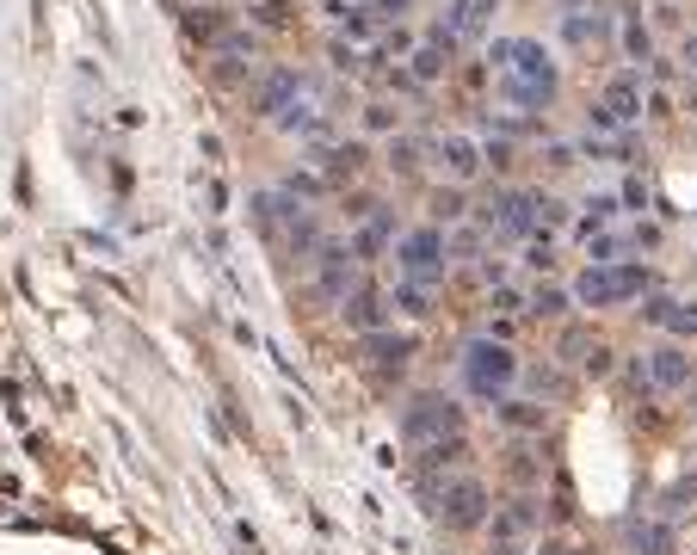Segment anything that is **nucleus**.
<instances>
[{"label":"nucleus","mask_w":697,"mask_h":555,"mask_svg":"<svg viewBox=\"0 0 697 555\" xmlns=\"http://www.w3.org/2000/svg\"><path fill=\"white\" fill-rule=\"evenodd\" d=\"M642 383H648V389H691V383H697V358H691V346L660 340L654 352H642Z\"/></svg>","instance_id":"6e6552de"},{"label":"nucleus","mask_w":697,"mask_h":555,"mask_svg":"<svg viewBox=\"0 0 697 555\" xmlns=\"http://www.w3.org/2000/svg\"><path fill=\"white\" fill-rule=\"evenodd\" d=\"M395 272L408 278V284H445V272H451V241H445V229L438 222H420V229H408L395 241Z\"/></svg>","instance_id":"39448f33"},{"label":"nucleus","mask_w":697,"mask_h":555,"mask_svg":"<svg viewBox=\"0 0 697 555\" xmlns=\"http://www.w3.org/2000/svg\"><path fill=\"white\" fill-rule=\"evenodd\" d=\"M383 247H389V216H371L358 229V241H352V259H377Z\"/></svg>","instance_id":"5701e85b"},{"label":"nucleus","mask_w":697,"mask_h":555,"mask_svg":"<svg viewBox=\"0 0 697 555\" xmlns=\"http://www.w3.org/2000/svg\"><path fill=\"white\" fill-rule=\"evenodd\" d=\"M580 370H586V377H605V370H611V352H605V346H586Z\"/></svg>","instance_id":"f704fd0d"},{"label":"nucleus","mask_w":697,"mask_h":555,"mask_svg":"<svg viewBox=\"0 0 697 555\" xmlns=\"http://www.w3.org/2000/svg\"><path fill=\"white\" fill-rule=\"evenodd\" d=\"M654 284V272L648 266H636V259H617V266H586L580 278H574V303L580 309H623V303H636V296Z\"/></svg>","instance_id":"7ed1b4c3"},{"label":"nucleus","mask_w":697,"mask_h":555,"mask_svg":"<svg viewBox=\"0 0 697 555\" xmlns=\"http://www.w3.org/2000/svg\"><path fill=\"white\" fill-rule=\"evenodd\" d=\"M636 543L648 555H667V525H636Z\"/></svg>","instance_id":"2f4dec72"},{"label":"nucleus","mask_w":697,"mask_h":555,"mask_svg":"<svg viewBox=\"0 0 697 555\" xmlns=\"http://www.w3.org/2000/svg\"><path fill=\"white\" fill-rule=\"evenodd\" d=\"M599 105L611 111V124H617V130H623V124H636V118H642V74H617Z\"/></svg>","instance_id":"4468645a"},{"label":"nucleus","mask_w":697,"mask_h":555,"mask_svg":"<svg viewBox=\"0 0 697 555\" xmlns=\"http://www.w3.org/2000/svg\"><path fill=\"white\" fill-rule=\"evenodd\" d=\"M297 93H303V74L297 68H272L260 81V93H253V111H260V118H284V111L297 105Z\"/></svg>","instance_id":"9b49d317"},{"label":"nucleus","mask_w":697,"mask_h":555,"mask_svg":"<svg viewBox=\"0 0 697 555\" xmlns=\"http://www.w3.org/2000/svg\"><path fill=\"white\" fill-rule=\"evenodd\" d=\"M685 62H691V74H697V31L685 37Z\"/></svg>","instance_id":"58836bf2"},{"label":"nucleus","mask_w":697,"mask_h":555,"mask_svg":"<svg viewBox=\"0 0 697 555\" xmlns=\"http://www.w3.org/2000/svg\"><path fill=\"white\" fill-rule=\"evenodd\" d=\"M358 167H364V148L358 142H321L315 148V173L321 179H352Z\"/></svg>","instance_id":"dca6fc26"},{"label":"nucleus","mask_w":697,"mask_h":555,"mask_svg":"<svg viewBox=\"0 0 697 555\" xmlns=\"http://www.w3.org/2000/svg\"><path fill=\"white\" fill-rule=\"evenodd\" d=\"M488 62H494V93L525 105V111H549L556 105V62L537 37H494L488 44Z\"/></svg>","instance_id":"f257e3e1"},{"label":"nucleus","mask_w":697,"mask_h":555,"mask_svg":"<svg viewBox=\"0 0 697 555\" xmlns=\"http://www.w3.org/2000/svg\"><path fill=\"white\" fill-rule=\"evenodd\" d=\"M482 161H488V167H512V148H506V142H488Z\"/></svg>","instance_id":"e433bc0d"},{"label":"nucleus","mask_w":697,"mask_h":555,"mask_svg":"<svg viewBox=\"0 0 697 555\" xmlns=\"http://www.w3.org/2000/svg\"><path fill=\"white\" fill-rule=\"evenodd\" d=\"M364 352H371L377 364H395L401 370V364H408V352H414V340H408V333H383L377 327V333H364Z\"/></svg>","instance_id":"6ab92c4d"},{"label":"nucleus","mask_w":697,"mask_h":555,"mask_svg":"<svg viewBox=\"0 0 697 555\" xmlns=\"http://www.w3.org/2000/svg\"><path fill=\"white\" fill-rule=\"evenodd\" d=\"M562 37H568V44H580V50H586V44H605V37H611V19H605V13H568V19H562Z\"/></svg>","instance_id":"a211bd4d"},{"label":"nucleus","mask_w":697,"mask_h":555,"mask_svg":"<svg viewBox=\"0 0 697 555\" xmlns=\"http://www.w3.org/2000/svg\"><path fill=\"white\" fill-rule=\"evenodd\" d=\"M309 266H315V296H321V303H340V296L358 284V259L340 241H321V253L309 259Z\"/></svg>","instance_id":"1a4fd4ad"},{"label":"nucleus","mask_w":697,"mask_h":555,"mask_svg":"<svg viewBox=\"0 0 697 555\" xmlns=\"http://www.w3.org/2000/svg\"><path fill=\"white\" fill-rule=\"evenodd\" d=\"M223 31H229V13H216V7H192L186 13V37H192V44L216 50V37H223Z\"/></svg>","instance_id":"aec40b11"},{"label":"nucleus","mask_w":697,"mask_h":555,"mask_svg":"<svg viewBox=\"0 0 697 555\" xmlns=\"http://www.w3.org/2000/svg\"><path fill=\"white\" fill-rule=\"evenodd\" d=\"M519 377H525V364L512 358V346L494 340V333H482V340H469V346H463V383H469V395L506 401Z\"/></svg>","instance_id":"f03ea898"},{"label":"nucleus","mask_w":697,"mask_h":555,"mask_svg":"<svg viewBox=\"0 0 697 555\" xmlns=\"http://www.w3.org/2000/svg\"><path fill=\"white\" fill-rule=\"evenodd\" d=\"M617 37H623V56H630V62H648V56H654V31H648L642 19H623Z\"/></svg>","instance_id":"b1692460"},{"label":"nucleus","mask_w":697,"mask_h":555,"mask_svg":"<svg viewBox=\"0 0 697 555\" xmlns=\"http://www.w3.org/2000/svg\"><path fill=\"white\" fill-rule=\"evenodd\" d=\"M432 512H438V525H445V531H482L488 512H494V494H488L482 475H451V481H438Z\"/></svg>","instance_id":"423d86ee"},{"label":"nucleus","mask_w":697,"mask_h":555,"mask_svg":"<svg viewBox=\"0 0 697 555\" xmlns=\"http://www.w3.org/2000/svg\"><path fill=\"white\" fill-rule=\"evenodd\" d=\"M488 555H525V549H494V543H488Z\"/></svg>","instance_id":"a19ab883"},{"label":"nucleus","mask_w":697,"mask_h":555,"mask_svg":"<svg viewBox=\"0 0 697 555\" xmlns=\"http://www.w3.org/2000/svg\"><path fill=\"white\" fill-rule=\"evenodd\" d=\"M488 309H500V315H525V296L512 290V284H494V296H488Z\"/></svg>","instance_id":"7c9ffc66"},{"label":"nucleus","mask_w":697,"mask_h":555,"mask_svg":"<svg viewBox=\"0 0 697 555\" xmlns=\"http://www.w3.org/2000/svg\"><path fill=\"white\" fill-rule=\"evenodd\" d=\"M389 303H395L401 315H414V321H426V315H432V290H426V284H408V278H395V290H389Z\"/></svg>","instance_id":"412c9836"},{"label":"nucleus","mask_w":697,"mask_h":555,"mask_svg":"<svg viewBox=\"0 0 697 555\" xmlns=\"http://www.w3.org/2000/svg\"><path fill=\"white\" fill-rule=\"evenodd\" d=\"M482 222H488V235L519 241V235H531V229L562 222V204L543 198V192H525V185H506V192H494V204L482 210Z\"/></svg>","instance_id":"20e7f679"},{"label":"nucleus","mask_w":697,"mask_h":555,"mask_svg":"<svg viewBox=\"0 0 697 555\" xmlns=\"http://www.w3.org/2000/svg\"><path fill=\"white\" fill-rule=\"evenodd\" d=\"M500 420H506L512 432H537V426H543V407H537V401H500Z\"/></svg>","instance_id":"a878e982"},{"label":"nucleus","mask_w":697,"mask_h":555,"mask_svg":"<svg viewBox=\"0 0 697 555\" xmlns=\"http://www.w3.org/2000/svg\"><path fill=\"white\" fill-rule=\"evenodd\" d=\"M617 204H623V210H648V185H642V179H623Z\"/></svg>","instance_id":"473e14b6"},{"label":"nucleus","mask_w":697,"mask_h":555,"mask_svg":"<svg viewBox=\"0 0 697 555\" xmlns=\"http://www.w3.org/2000/svg\"><path fill=\"white\" fill-rule=\"evenodd\" d=\"M401 438L414 444H438V438H463V407L451 395H414L401 407Z\"/></svg>","instance_id":"0eeeda50"},{"label":"nucleus","mask_w":697,"mask_h":555,"mask_svg":"<svg viewBox=\"0 0 697 555\" xmlns=\"http://www.w3.org/2000/svg\"><path fill=\"white\" fill-rule=\"evenodd\" d=\"M334 68H346V74H352V68H358V50H352V44H334Z\"/></svg>","instance_id":"4c0bfd02"},{"label":"nucleus","mask_w":697,"mask_h":555,"mask_svg":"<svg viewBox=\"0 0 697 555\" xmlns=\"http://www.w3.org/2000/svg\"><path fill=\"white\" fill-rule=\"evenodd\" d=\"M389 167H395V173H414V167H420V142H414V136H395V142H389Z\"/></svg>","instance_id":"cd10ccee"},{"label":"nucleus","mask_w":697,"mask_h":555,"mask_svg":"<svg viewBox=\"0 0 697 555\" xmlns=\"http://www.w3.org/2000/svg\"><path fill=\"white\" fill-rule=\"evenodd\" d=\"M537 555H568V549H562V543H543V549H537Z\"/></svg>","instance_id":"ea45409f"},{"label":"nucleus","mask_w":697,"mask_h":555,"mask_svg":"<svg viewBox=\"0 0 697 555\" xmlns=\"http://www.w3.org/2000/svg\"><path fill=\"white\" fill-rule=\"evenodd\" d=\"M445 62H451V50L420 44V50H414V81H438V74H445Z\"/></svg>","instance_id":"bb28decb"},{"label":"nucleus","mask_w":697,"mask_h":555,"mask_svg":"<svg viewBox=\"0 0 697 555\" xmlns=\"http://www.w3.org/2000/svg\"><path fill=\"white\" fill-rule=\"evenodd\" d=\"M525 266H531V272H549V241H531V247H525Z\"/></svg>","instance_id":"c9c22d12"},{"label":"nucleus","mask_w":697,"mask_h":555,"mask_svg":"<svg viewBox=\"0 0 697 555\" xmlns=\"http://www.w3.org/2000/svg\"><path fill=\"white\" fill-rule=\"evenodd\" d=\"M327 13L340 19V31H346V37H377V19H371V7H352V0H327Z\"/></svg>","instance_id":"4be33fe9"},{"label":"nucleus","mask_w":697,"mask_h":555,"mask_svg":"<svg viewBox=\"0 0 697 555\" xmlns=\"http://www.w3.org/2000/svg\"><path fill=\"white\" fill-rule=\"evenodd\" d=\"M364 7H371V19L383 25V19H401V13L414 7V0H364Z\"/></svg>","instance_id":"72a5a7b5"},{"label":"nucleus","mask_w":697,"mask_h":555,"mask_svg":"<svg viewBox=\"0 0 697 555\" xmlns=\"http://www.w3.org/2000/svg\"><path fill=\"white\" fill-rule=\"evenodd\" d=\"M531 531H537V500L531 494H519V500H506V506L488 512V543L494 549H525Z\"/></svg>","instance_id":"9d476101"},{"label":"nucleus","mask_w":697,"mask_h":555,"mask_svg":"<svg viewBox=\"0 0 697 555\" xmlns=\"http://www.w3.org/2000/svg\"><path fill=\"white\" fill-rule=\"evenodd\" d=\"M340 315H346V327H358V333H377V327H383V296H377L371 284H352V290L340 296Z\"/></svg>","instance_id":"2eb2a0df"},{"label":"nucleus","mask_w":697,"mask_h":555,"mask_svg":"<svg viewBox=\"0 0 697 555\" xmlns=\"http://www.w3.org/2000/svg\"><path fill=\"white\" fill-rule=\"evenodd\" d=\"M438 161H445V173L463 185V179H475V173H482L488 161H482V142H475V136H463V130H451L445 142H438Z\"/></svg>","instance_id":"ddd939ff"},{"label":"nucleus","mask_w":697,"mask_h":555,"mask_svg":"<svg viewBox=\"0 0 697 555\" xmlns=\"http://www.w3.org/2000/svg\"><path fill=\"white\" fill-rule=\"evenodd\" d=\"M617 210H623V204H617V192H599V198H586V204H580V241H593V235H605Z\"/></svg>","instance_id":"f3484780"},{"label":"nucleus","mask_w":697,"mask_h":555,"mask_svg":"<svg viewBox=\"0 0 697 555\" xmlns=\"http://www.w3.org/2000/svg\"><path fill=\"white\" fill-rule=\"evenodd\" d=\"M568 303H574L568 290H549V284H543V290L531 296V303H525V315H537V321H556V315H568Z\"/></svg>","instance_id":"393cba45"},{"label":"nucleus","mask_w":697,"mask_h":555,"mask_svg":"<svg viewBox=\"0 0 697 555\" xmlns=\"http://www.w3.org/2000/svg\"><path fill=\"white\" fill-rule=\"evenodd\" d=\"M642 315L654 327H667L673 340H697V303H685V296H648Z\"/></svg>","instance_id":"f8f14e48"},{"label":"nucleus","mask_w":697,"mask_h":555,"mask_svg":"<svg viewBox=\"0 0 697 555\" xmlns=\"http://www.w3.org/2000/svg\"><path fill=\"white\" fill-rule=\"evenodd\" d=\"M469 204H463V192H457V185H451V192H432V222H457Z\"/></svg>","instance_id":"c756f323"},{"label":"nucleus","mask_w":697,"mask_h":555,"mask_svg":"<svg viewBox=\"0 0 697 555\" xmlns=\"http://www.w3.org/2000/svg\"><path fill=\"white\" fill-rule=\"evenodd\" d=\"M395 118H401V111H395L389 99H371V105H364V130H377V136H389Z\"/></svg>","instance_id":"c85d7f7f"}]
</instances>
